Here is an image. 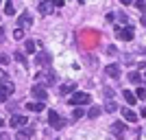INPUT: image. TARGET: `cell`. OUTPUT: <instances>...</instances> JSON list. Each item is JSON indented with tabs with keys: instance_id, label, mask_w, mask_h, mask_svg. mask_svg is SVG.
I'll return each instance as SVG.
<instances>
[{
	"instance_id": "cell-2",
	"label": "cell",
	"mask_w": 146,
	"mask_h": 140,
	"mask_svg": "<svg viewBox=\"0 0 146 140\" xmlns=\"http://www.w3.org/2000/svg\"><path fill=\"white\" fill-rule=\"evenodd\" d=\"M48 125H50L52 129H61L63 125H66V121H63V118H61L55 110H48Z\"/></svg>"
},
{
	"instance_id": "cell-12",
	"label": "cell",
	"mask_w": 146,
	"mask_h": 140,
	"mask_svg": "<svg viewBox=\"0 0 146 140\" xmlns=\"http://www.w3.org/2000/svg\"><path fill=\"white\" fill-rule=\"evenodd\" d=\"M18 22H20L22 26H31V24H33V18H31V13H29V11H24V13L18 18Z\"/></svg>"
},
{
	"instance_id": "cell-31",
	"label": "cell",
	"mask_w": 146,
	"mask_h": 140,
	"mask_svg": "<svg viewBox=\"0 0 146 140\" xmlns=\"http://www.w3.org/2000/svg\"><path fill=\"white\" fill-rule=\"evenodd\" d=\"M0 79H2V81H7V74L2 72V70H0Z\"/></svg>"
},
{
	"instance_id": "cell-30",
	"label": "cell",
	"mask_w": 146,
	"mask_h": 140,
	"mask_svg": "<svg viewBox=\"0 0 146 140\" xmlns=\"http://www.w3.org/2000/svg\"><path fill=\"white\" fill-rule=\"evenodd\" d=\"M50 2H52L55 7H61V5H63V0H50Z\"/></svg>"
},
{
	"instance_id": "cell-24",
	"label": "cell",
	"mask_w": 146,
	"mask_h": 140,
	"mask_svg": "<svg viewBox=\"0 0 146 140\" xmlns=\"http://www.w3.org/2000/svg\"><path fill=\"white\" fill-rule=\"evenodd\" d=\"M13 57H15V59H18L20 64H22V66H26V57L22 55V53H15V55H13Z\"/></svg>"
},
{
	"instance_id": "cell-32",
	"label": "cell",
	"mask_w": 146,
	"mask_h": 140,
	"mask_svg": "<svg viewBox=\"0 0 146 140\" xmlns=\"http://www.w3.org/2000/svg\"><path fill=\"white\" fill-rule=\"evenodd\" d=\"M142 26H146V13L142 15Z\"/></svg>"
},
{
	"instance_id": "cell-4",
	"label": "cell",
	"mask_w": 146,
	"mask_h": 140,
	"mask_svg": "<svg viewBox=\"0 0 146 140\" xmlns=\"http://www.w3.org/2000/svg\"><path fill=\"white\" fill-rule=\"evenodd\" d=\"M13 94V85L9 83V81H5V83H0V103H5L7 98Z\"/></svg>"
},
{
	"instance_id": "cell-3",
	"label": "cell",
	"mask_w": 146,
	"mask_h": 140,
	"mask_svg": "<svg viewBox=\"0 0 146 140\" xmlns=\"http://www.w3.org/2000/svg\"><path fill=\"white\" fill-rule=\"evenodd\" d=\"M31 94H33L37 101H46V98H48V90H46L44 85H39V83L31 88Z\"/></svg>"
},
{
	"instance_id": "cell-18",
	"label": "cell",
	"mask_w": 146,
	"mask_h": 140,
	"mask_svg": "<svg viewBox=\"0 0 146 140\" xmlns=\"http://www.w3.org/2000/svg\"><path fill=\"white\" fill-rule=\"evenodd\" d=\"M87 116H90V118H98V116H100V107H98V105H92Z\"/></svg>"
},
{
	"instance_id": "cell-22",
	"label": "cell",
	"mask_w": 146,
	"mask_h": 140,
	"mask_svg": "<svg viewBox=\"0 0 146 140\" xmlns=\"http://www.w3.org/2000/svg\"><path fill=\"white\" fill-rule=\"evenodd\" d=\"M24 48L29 50V53H33V50H35V42H31V40H26V42H24Z\"/></svg>"
},
{
	"instance_id": "cell-16",
	"label": "cell",
	"mask_w": 146,
	"mask_h": 140,
	"mask_svg": "<svg viewBox=\"0 0 146 140\" xmlns=\"http://www.w3.org/2000/svg\"><path fill=\"white\" fill-rule=\"evenodd\" d=\"M122 96H124V101H127L129 105H135V94H133V92L124 90V92H122Z\"/></svg>"
},
{
	"instance_id": "cell-28",
	"label": "cell",
	"mask_w": 146,
	"mask_h": 140,
	"mask_svg": "<svg viewBox=\"0 0 146 140\" xmlns=\"http://www.w3.org/2000/svg\"><path fill=\"white\" fill-rule=\"evenodd\" d=\"M116 18H118V22H127V20H129V18H127V13H122V11L118 13Z\"/></svg>"
},
{
	"instance_id": "cell-15",
	"label": "cell",
	"mask_w": 146,
	"mask_h": 140,
	"mask_svg": "<svg viewBox=\"0 0 146 140\" xmlns=\"http://www.w3.org/2000/svg\"><path fill=\"white\" fill-rule=\"evenodd\" d=\"M31 112H44V101H35V103H29L26 105Z\"/></svg>"
},
{
	"instance_id": "cell-36",
	"label": "cell",
	"mask_w": 146,
	"mask_h": 140,
	"mask_svg": "<svg viewBox=\"0 0 146 140\" xmlns=\"http://www.w3.org/2000/svg\"><path fill=\"white\" fill-rule=\"evenodd\" d=\"M0 2H2V0H0Z\"/></svg>"
},
{
	"instance_id": "cell-17",
	"label": "cell",
	"mask_w": 146,
	"mask_h": 140,
	"mask_svg": "<svg viewBox=\"0 0 146 140\" xmlns=\"http://www.w3.org/2000/svg\"><path fill=\"white\" fill-rule=\"evenodd\" d=\"M39 77H42L44 81H46V83H55V72H39Z\"/></svg>"
},
{
	"instance_id": "cell-35",
	"label": "cell",
	"mask_w": 146,
	"mask_h": 140,
	"mask_svg": "<svg viewBox=\"0 0 146 140\" xmlns=\"http://www.w3.org/2000/svg\"><path fill=\"white\" fill-rule=\"evenodd\" d=\"M0 125H5V123H2V118H0Z\"/></svg>"
},
{
	"instance_id": "cell-23",
	"label": "cell",
	"mask_w": 146,
	"mask_h": 140,
	"mask_svg": "<svg viewBox=\"0 0 146 140\" xmlns=\"http://www.w3.org/2000/svg\"><path fill=\"white\" fill-rule=\"evenodd\" d=\"M13 37H15V40H24V31H22V29H15V31H13Z\"/></svg>"
},
{
	"instance_id": "cell-21",
	"label": "cell",
	"mask_w": 146,
	"mask_h": 140,
	"mask_svg": "<svg viewBox=\"0 0 146 140\" xmlns=\"http://www.w3.org/2000/svg\"><path fill=\"white\" fill-rule=\"evenodd\" d=\"M5 13H7V15H13V13H15V7H13V2H7V5H5Z\"/></svg>"
},
{
	"instance_id": "cell-33",
	"label": "cell",
	"mask_w": 146,
	"mask_h": 140,
	"mask_svg": "<svg viewBox=\"0 0 146 140\" xmlns=\"http://www.w3.org/2000/svg\"><path fill=\"white\" fill-rule=\"evenodd\" d=\"M0 140H9V136H7V134H0Z\"/></svg>"
},
{
	"instance_id": "cell-1",
	"label": "cell",
	"mask_w": 146,
	"mask_h": 140,
	"mask_svg": "<svg viewBox=\"0 0 146 140\" xmlns=\"http://www.w3.org/2000/svg\"><path fill=\"white\" fill-rule=\"evenodd\" d=\"M90 101H92V96L87 94V92H74L68 103H70V105H87Z\"/></svg>"
},
{
	"instance_id": "cell-14",
	"label": "cell",
	"mask_w": 146,
	"mask_h": 140,
	"mask_svg": "<svg viewBox=\"0 0 146 140\" xmlns=\"http://www.w3.org/2000/svg\"><path fill=\"white\" fill-rule=\"evenodd\" d=\"M59 92L63 94V96H66V94H72V92H74V83H72V81H68V83H63V85L59 88Z\"/></svg>"
},
{
	"instance_id": "cell-34",
	"label": "cell",
	"mask_w": 146,
	"mask_h": 140,
	"mask_svg": "<svg viewBox=\"0 0 146 140\" xmlns=\"http://www.w3.org/2000/svg\"><path fill=\"white\" fill-rule=\"evenodd\" d=\"M122 5H131V2H133V0H120Z\"/></svg>"
},
{
	"instance_id": "cell-9",
	"label": "cell",
	"mask_w": 146,
	"mask_h": 140,
	"mask_svg": "<svg viewBox=\"0 0 146 140\" xmlns=\"http://www.w3.org/2000/svg\"><path fill=\"white\" fill-rule=\"evenodd\" d=\"M105 72L109 74L111 79H118V77H120V68H118V66H116V64H109V66L105 68Z\"/></svg>"
},
{
	"instance_id": "cell-27",
	"label": "cell",
	"mask_w": 146,
	"mask_h": 140,
	"mask_svg": "<svg viewBox=\"0 0 146 140\" xmlns=\"http://www.w3.org/2000/svg\"><path fill=\"white\" fill-rule=\"evenodd\" d=\"M81 116H83V110H79V107H76V110H74V114H72V118H74V121H79Z\"/></svg>"
},
{
	"instance_id": "cell-26",
	"label": "cell",
	"mask_w": 146,
	"mask_h": 140,
	"mask_svg": "<svg viewBox=\"0 0 146 140\" xmlns=\"http://www.w3.org/2000/svg\"><path fill=\"white\" fill-rule=\"evenodd\" d=\"M135 9L144 11V9H146V2H144V0H137V2H135Z\"/></svg>"
},
{
	"instance_id": "cell-37",
	"label": "cell",
	"mask_w": 146,
	"mask_h": 140,
	"mask_svg": "<svg viewBox=\"0 0 146 140\" xmlns=\"http://www.w3.org/2000/svg\"><path fill=\"white\" fill-rule=\"evenodd\" d=\"M144 72H146V70H144Z\"/></svg>"
},
{
	"instance_id": "cell-6",
	"label": "cell",
	"mask_w": 146,
	"mask_h": 140,
	"mask_svg": "<svg viewBox=\"0 0 146 140\" xmlns=\"http://www.w3.org/2000/svg\"><path fill=\"white\" fill-rule=\"evenodd\" d=\"M26 118L24 116H18V114H13L11 116V121H9V125H11V127H15V129H22V127H26Z\"/></svg>"
},
{
	"instance_id": "cell-19",
	"label": "cell",
	"mask_w": 146,
	"mask_h": 140,
	"mask_svg": "<svg viewBox=\"0 0 146 140\" xmlns=\"http://www.w3.org/2000/svg\"><path fill=\"white\" fill-rule=\"evenodd\" d=\"M129 81H131V83H140V81H142V74L140 72H131V74H129Z\"/></svg>"
},
{
	"instance_id": "cell-13",
	"label": "cell",
	"mask_w": 146,
	"mask_h": 140,
	"mask_svg": "<svg viewBox=\"0 0 146 140\" xmlns=\"http://www.w3.org/2000/svg\"><path fill=\"white\" fill-rule=\"evenodd\" d=\"M111 134L113 136H124V125H122V123H111Z\"/></svg>"
},
{
	"instance_id": "cell-11",
	"label": "cell",
	"mask_w": 146,
	"mask_h": 140,
	"mask_svg": "<svg viewBox=\"0 0 146 140\" xmlns=\"http://www.w3.org/2000/svg\"><path fill=\"white\" fill-rule=\"evenodd\" d=\"M122 116H124V121H129V123H135V121H137V114H135L133 110H129V107L122 110Z\"/></svg>"
},
{
	"instance_id": "cell-25",
	"label": "cell",
	"mask_w": 146,
	"mask_h": 140,
	"mask_svg": "<svg viewBox=\"0 0 146 140\" xmlns=\"http://www.w3.org/2000/svg\"><path fill=\"white\" fill-rule=\"evenodd\" d=\"M135 96L137 98H146V90L144 88H137V90H135Z\"/></svg>"
},
{
	"instance_id": "cell-10",
	"label": "cell",
	"mask_w": 146,
	"mask_h": 140,
	"mask_svg": "<svg viewBox=\"0 0 146 140\" xmlns=\"http://www.w3.org/2000/svg\"><path fill=\"white\" fill-rule=\"evenodd\" d=\"M50 11H52V2H50V0H42V2H39V13H42V15H48Z\"/></svg>"
},
{
	"instance_id": "cell-8",
	"label": "cell",
	"mask_w": 146,
	"mask_h": 140,
	"mask_svg": "<svg viewBox=\"0 0 146 140\" xmlns=\"http://www.w3.org/2000/svg\"><path fill=\"white\" fill-rule=\"evenodd\" d=\"M118 37H120L122 42H131V40H133V29H131V26H129V29H118Z\"/></svg>"
},
{
	"instance_id": "cell-29",
	"label": "cell",
	"mask_w": 146,
	"mask_h": 140,
	"mask_svg": "<svg viewBox=\"0 0 146 140\" xmlns=\"http://www.w3.org/2000/svg\"><path fill=\"white\" fill-rule=\"evenodd\" d=\"M0 64H9V57H7V55H0Z\"/></svg>"
},
{
	"instance_id": "cell-5",
	"label": "cell",
	"mask_w": 146,
	"mask_h": 140,
	"mask_svg": "<svg viewBox=\"0 0 146 140\" xmlns=\"http://www.w3.org/2000/svg\"><path fill=\"white\" fill-rule=\"evenodd\" d=\"M33 134H35V129H33V127H22L18 134H15V138H13V140H31V138H33Z\"/></svg>"
},
{
	"instance_id": "cell-7",
	"label": "cell",
	"mask_w": 146,
	"mask_h": 140,
	"mask_svg": "<svg viewBox=\"0 0 146 140\" xmlns=\"http://www.w3.org/2000/svg\"><path fill=\"white\" fill-rule=\"evenodd\" d=\"M35 61L37 64H39V66H46V64H50V61H52V55H50V53H37V57H35Z\"/></svg>"
},
{
	"instance_id": "cell-20",
	"label": "cell",
	"mask_w": 146,
	"mask_h": 140,
	"mask_svg": "<svg viewBox=\"0 0 146 140\" xmlns=\"http://www.w3.org/2000/svg\"><path fill=\"white\" fill-rule=\"evenodd\" d=\"M116 110H118V103H113V101L105 103V112H116Z\"/></svg>"
}]
</instances>
